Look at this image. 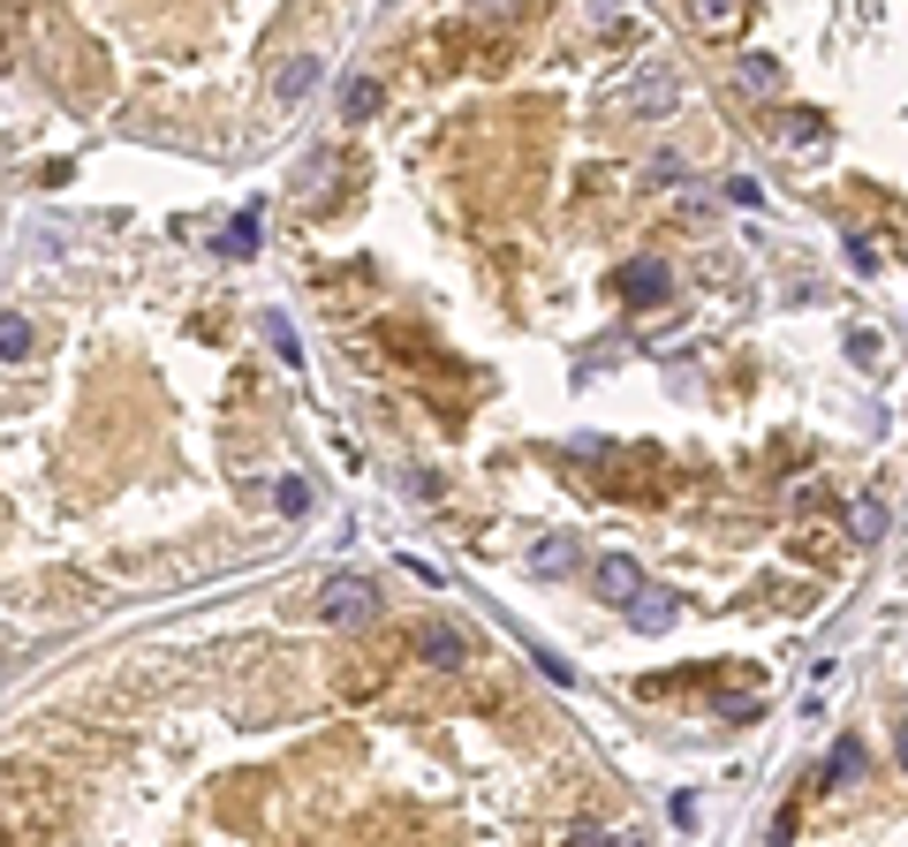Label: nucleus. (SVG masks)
I'll list each match as a JSON object with an SVG mask.
<instances>
[{"label":"nucleus","instance_id":"nucleus-15","mask_svg":"<svg viewBox=\"0 0 908 847\" xmlns=\"http://www.w3.org/2000/svg\"><path fill=\"white\" fill-rule=\"evenodd\" d=\"M273 508L280 514H310V477H280V484H273Z\"/></svg>","mask_w":908,"mask_h":847},{"label":"nucleus","instance_id":"nucleus-2","mask_svg":"<svg viewBox=\"0 0 908 847\" xmlns=\"http://www.w3.org/2000/svg\"><path fill=\"white\" fill-rule=\"evenodd\" d=\"M591 591H599L605 605H636V591H644V568H636L629 552H605L599 568H591Z\"/></svg>","mask_w":908,"mask_h":847},{"label":"nucleus","instance_id":"nucleus-5","mask_svg":"<svg viewBox=\"0 0 908 847\" xmlns=\"http://www.w3.org/2000/svg\"><path fill=\"white\" fill-rule=\"evenodd\" d=\"M629 106H636V114H644V122H659V114H674V106H682V84H674V76H666V69H651L644 84L629 91Z\"/></svg>","mask_w":908,"mask_h":847},{"label":"nucleus","instance_id":"nucleus-18","mask_svg":"<svg viewBox=\"0 0 908 847\" xmlns=\"http://www.w3.org/2000/svg\"><path fill=\"white\" fill-rule=\"evenodd\" d=\"M251 243H258V220H251V212H243V220H235V227H227V257H251Z\"/></svg>","mask_w":908,"mask_h":847},{"label":"nucleus","instance_id":"nucleus-7","mask_svg":"<svg viewBox=\"0 0 908 847\" xmlns=\"http://www.w3.org/2000/svg\"><path fill=\"white\" fill-rule=\"evenodd\" d=\"M674 613H682V605H674V598H666V591H636V605H629V621H636V629H644V635L674 629Z\"/></svg>","mask_w":908,"mask_h":847},{"label":"nucleus","instance_id":"nucleus-8","mask_svg":"<svg viewBox=\"0 0 908 847\" xmlns=\"http://www.w3.org/2000/svg\"><path fill=\"white\" fill-rule=\"evenodd\" d=\"M310 84H318V61H310V53H296V61L280 69V84H273V99H280V106H296V99H303Z\"/></svg>","mask_w":908,"mask_h":847},{"label":"nucleus","instance_id":"nucleus-3","mask_svg":"<svg viewBox=\"0 0 908 847\" xmlns=\"http://www.w3.org/2000/svg\"><path fill=\"white\" fill-rule=\"evenodd\" d=\"M621 296L629 303H666L674 296V273H666L659 257H636V265H621Z\"/></svg>","mask_w":908,"mask_h":847},{"label":"nucleus","instance_id":"nucleus-6","mask_svg":"<svg viewBox=\"0 0 908 847\" xmlns=\"http://www.w3.org/2000/svg\"><path fill=\"white\" fill-rule=\"evenodd\" d=\"M735 84L749 91V99H779V61H773V53H742Z\"/></svg>","mask_w":908,"mask_h":847},{"label":"nucleus","instance_id":"nucleus-4","mask_svg":"<svg viewBox=\"0 0 908 847\" xmlns=\"http://www.w3.org/2000/svg\"><path fill=\"white\" fill-rule=\"evenodd\" d=\"M742 16H749V0H690V23L704 39H735Z\"/></svg>","mask_w":908,"mask_h":847},{"label":"nucleus","instance_id":"nucleus-14","mask_svg":"<svg viewBox=\"0 0 908 847\" xmlns=\"http://www.w3.org/2000/svg\"><path fill=\"white\" fill-rule=\"evenodd\" d=\"M779 136H787L795 152H810V144H825V122H818V114H787V122H779Z\"/></svg>","mask_w":908,"mask_h":847},{"label":"nucleus","instance_id":"nucleus-16","mask_svg":"<svg viewBox=\"0 0 908 847\" xmlns=\"http://www.w3.org/2000/svg\"><path fill=\"white\" fill-rule=\"evenodd\" d=\"M23 348H31V326H23V310H8V326H0V356H8V364H23Z\"/></svg>","mask_w":908,"mask_h":847},{"label":"nucleus","instance_id":"nucleus-19","mask_svg":"<svg viewBox=\"0 0 908 847\" xmlns=\"http://www.w3.org/2000/svg\"><path fill=\"white\" fill-rule=\"evenodd\" d=\"M530 659H538V666H545V674H553V681H575V666H568V659H553L545 643H530Z\"/></svg>","mask_w":908,"mask_h":847},{"label":"nucleus","instance_id":"nucleus-13","mask_svg":"<svg viewBox=\"0 0 908 847\" xmlns=\"http://www.w3.org/2000/svg\"><path fill=\"white\" fill-rule=\"evenodd\" d=\"M265 340L280 348V364H288V371H296V364H303V348H296V326H288L280 310H265Z\"/></svg>","mask_w":908,"mask_h":847},{"label":"nucleus","instance_id":"nucleus-12","mask_svg":"<svg viewBox=\"0 0 908 847\" xmlns=\"http://www.w3.org/2000/svg\"><path fill=\"white\" fill-rule=\"evenodd\" d=\"M417 651H425L432 666H455V659H462V635H455V629H425V635H417Z\"/></svg>","mask_w":908,"mask_h":847},{"label":"nucleus","instance_id":"nucleus-20","mask_svg":"<svg viewBox=\"0 0 908 847\" xmlns=\"http://www.w3.org/2000/svg\"><path fill=\"white\" fill-rule=\"evenodd\" d=\"M727 205H757V182L749 174H727Z\"/></svg>","mask_w":908,"mask_h":847},{"label":"nucleus","instance_id":"nucleus-21","mask_svg":"<svg viewBox=\"0 0 908 847\" xmlns=\"http://www.w3.org/2000/svg\"><path fill=\"white\" fill-rule=\"evenodd\" d=\"M901 772H908V734H901Z\"/></svg>","mask_w":908,"mask_h":847},{"label":"nucleus","instance_id":"nucleus-10","mask_svg":"<svg viewBox=\"0 0 908 847\" xmlns=\"http://www.w3.org/2000/svg\"><path fill=\"white\" fill-rule=\"evenodd\" d=\"M856 772H864V742H840V749H833V772L818 779V795H833V787H848Z\"/></svg>","mask_w":908,"mask_h":847},{"label":"nucleus","instance_id":"nucleus-9","mask_svg":"<svg viewBox=\"0 0 908 847\" xmlns=\"http://www.w3.org/2000/svg\"><path fill=\"white\" fill-rule=\"evenodd\" d=\"M848 538H856V545H878V538H886V508H878V500H856V508H848Z\"/></svg>","mask_w":908,"mask_h":847},{"label":"nucleus","instance_id":"nucleus-17","mask_svg":"<svg viewBox=\"0 0 908 847\" xmlns=\"http://www.w3.org/2000/svg\"><path fill=\"white\" fill-rule=\"evenodd\" d=\"M568 552H575V538H545L530 568H538V575H561V568H568Z\"/></svg>","mask_w":908,"mask_h":847},{"label":"nucleus","instance_id":"nucleus-11","mask_svg":"<svg viewBox=\"0 0 908 847\" xmlns=\"http://www.w3.org/2000/svg\"><path fill=\"white\" fill-rule=\"evenodd\" d=\"M371 114H379V84H371V76H356V84L341 91V122H371Z\"/></svg>","mask_w":908,"mask_h":847},{"label":"nucleus","instance_id":"nucleus-1","mask_svg":"<svg viewBox=\"0 0 908 847\" xmlns=\"http://www.w3.org/2000/svg\"><path fill=\"white\" fill-rule=\"evenodd\" d=\"M318 613L356 629V621H371V613H379V583H364V575H334V583L318 591Z\"/></svg>","mask_w":908,"mask_h":847}]
</instances>
